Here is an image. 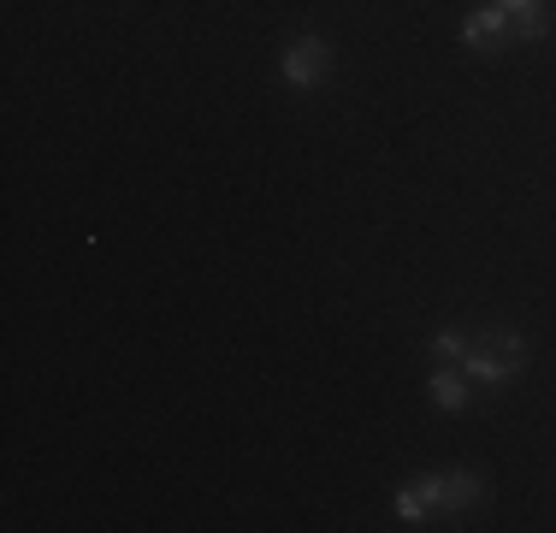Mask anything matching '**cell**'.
Here are the masks:
<instances>
[{
	"mask_svg": "<svg viewBox=\"0 0 556 533\" xmlns=\"http://www.w3.org/2000/svg\"><path fill=\"white\" fill-rule=\"evenodd\" d=\"M415 486L427 492L432 510H462V504L480 498V474H420Z\"/></svg>",
	"mask_w": 556,
	"mask_h": 533,
	"instance_id": "obj_3",
	"label": "cell"
},
{
	"mask_svg": "<svg viewBox=\"0 0 556 533\" xmlns=\"http://www.w3.org/2000/svg\"><path fill=\"white\" fill-rule=\"evenodd\" d=\"M432 350H439L444 362H462V356H468V338H462L456 326H444V332H432Z\"/></svg>",
	"mask_w": 556,
	"mask_h": 533,
	"instance_id": "obj_8",
	"label": "cell"
},
{
	"mask_svg": "<svg viewBox=\"0 0 556 533\" xmlns=\"http://www.w3.org/2000/svg\"><path fill=\"white\" fill-rule=\"evenodd\" d=\"M509 30H515V36H527V42H539V36L551 30L545 7H527V12H509Z\"/></svg>",
	"mask_w": 556,
	"mask_h": 533,
	"instance_id": "obj_6",
	"label": "cell"
},
{
	"mask_svg": "<svg viewBox=\"0 0 556 533\" xmlns=\"http://www.w3.org/2000/svg\"><path fill=\"white\" fill-rule=\"evenodd\" d=\"M521 356H527V344H521V332H480V338L468 344V356H462V368H468V380H485V385H503L515 368H521Z\"/></svg>",
	"mask_w": 556,
	"mask_h": 533,
	"instance_id": "obj_1",
	"label": "cell"
},
{
	"mask_svg": "<svg viewBox=\"0 0 556 533\" xmlns=\"http://www.w3.org/2000/svg\"><path fill=\"white\" fill-rule=\"evenodd\" d=\"M432 404H439V409H462V404H468V380H462L456 362L432 373Z\"/></svg>",
	"mask_w": 556,
	"mask_h": 533,
	"instance_id": "obj_5",
	"label": "cell"
},
{
	"mask_svg": "<svg viewBox=\"0 0 556 533\" xmlns=\"http://www.w3.org/2000/svg\"><path fill=\"white\" fill-rule=\"evenodd\" d=\"M503 30H509V12H503V7H485V12H473V18L462 24V42H468V48H492Z\"/></svg>",
	"mask_w": 556,
	"mask_h": 533,
	"instance_id": "obj_4",
	"label": "cell"
},
{
	"mask_svg": "<svg viewBox=\"0 0 556 533\" xmlns=\"http://www.w3.org/2000/svg\"><path fill=\"white\" fill-rule=\"evenodd\" d=\"M427 510H432V504H427V492H420V486H403V492H396V516H403V522H420Z\"/></svg>",
	"mask_w": 556,
	"mask_h": 533,
	"instance_id": "obj_7",
	"label": "cell"
},
{
	"mask_svg": "<svg viewBox=\"0 0 556 533\" xmlns=\"http://www.w3.org/2000/svg\"><path fill=\"white\" fill-rule=\"evenodd\" d=\"M503 12H527V7H539V0H497Z\"/></svg>",
	"mask_w": 556,
	"mask_h": 533,
	"instance_id": "obj_9",
	"label": "cell"
},
{
	"mask_svg": "<svg viewBox=\"0 0 556 533\" xmlns=\"http://www.w3.org/2000/svg\"><path fill=\"white\" fill-rule=\"evenodd\" d=\"M326 72H332V48H326L320 36H296V42L285 48V84L314 89Z\"/></svg>",
	"mask_w": 556,
	"mask_h": 533,
	"instance_id": "obj_2",
	"label": "cell"
}]
</instances>
